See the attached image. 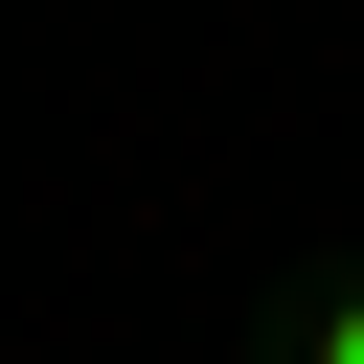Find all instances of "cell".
Masks as SVG:
<instances>
[{"label":"cell","mask_w":364,"mask_h":364,"mask_svg":"<svg viewBox=\"0 0 364 364\" xmlns=\"http://www.w3.org/2000/svg\"><path fill=\"white\" fill-rule=\"evenodd\" d=\"M318 364H364V318H341V341H318Z\"/></svg>","instance_id":"6da1fadb"}]
</instances>
